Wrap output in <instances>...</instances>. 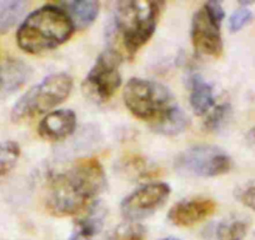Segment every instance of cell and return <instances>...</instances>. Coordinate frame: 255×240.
Segmentation results:
<instances>
[{"mask_svg":"<svg viewBox=\"0 0 255 240\" xmlns=\"http://www.w3.org/2000/svg\"><path fill=\"white\" fill-rule=\"evenodd\" d=\"M107 188V175L95 158H80L48 179L45 207L55 217H73L89 210Z\"/></svg>","mask_w":255,"mask_h":240,"instance_id":"obj_1","label":"cell"},{"mask_svg":"<svg viewBox=\"0 0 255 240\" xmlns=\"http://www.w3.org/2000/svg\"><path fill=\"white\" fill-rule=\"evenodd\" d=\"M69 14L56 5H44L31 11L16 30V44L28 54L53 50L69 40L74 33Z\"/></svg>","mask_w":255,"mask_h":240,"instance_id":"obj_2","label":"cell"},{"mask_svg":"<svg viewBox=\"0 0 255 240\" xmlns=\"http://www.w3.org/2000/svg\"><path fill=\"white\" fill-rule=\"evenodd\" d=\"M163 4L150 0H127L117 4L115 30L130 56L143 48L155 31Z\"/></svg>","mask_w":255,"mask_h":240,"instance_id":"obj_3","label":"cell"},{"mask_svg":"<svg viewBox=\"0 0 255 240\" xmlns=\"http://www.w3.org/2000/svg\"><path fill=\"white\" fill-rule=\"evenodd\" d=\"M128 110L138 119L154 125L176 107L169 88L158 82L131 78L123 90Z\"/></svg>","mask_w":255,"mask_h":240,"instance_id":"obj_4","label":"cell"},{"mask_svg":"<svg viewBox=\"0 0 255 240\" xmlns=\"http://www.w3.org/2000/svg\"><path fill=\"white\" fill-rule=\"evenodd\" d=\"M73 90V78L67 73H56L24 93L11 109V120L19 123L48 113L67 100Z\"/></svg>","mask_w":255,"mask_h":240,"instance_id":"obj_5","label":"cell"},{"mask_svg":"<svg viewBox=\"0 0 255 240\" xmlns=\"http://www.w3.org/2000/svg\"><path fill=\"white\" fill-rule=\"evenodd\" d=\"M122 55L114 49L103 51L83 83L84 93L97 103L109 102L122 85Z\"/></svg>","mask_w":255,"mask_h":240,"instance_id":"obj_6","label":"cell"},{"mask_svg":"<svg viewBox=\"0 0 255 240\" xmlns=\"http://www.w3.org/2000/svg\"><path fill=\"white\" fill-rule=\"evenodd\" d=\"M224 10L220 3L209 1L195 11L191 20V43L202 55L218 56L223 53V39L220 25Z\"/></svg>","mask_w":255,"mask_h":240,"instance_id":"obj_7","label":"cell"},{"mask_svg":"<svg viewBox=\"0 0 255 240\" xmlns=\"http://www.w3.org/2000/svg\"><path fill=\"white\" fill-rule=\"evenodd\" d=\"M232 158L213 145H197L186 149L175 159V169L186 176H212L227 174L232 169Z\"/></svg>","mask_w":255,"mask_h":240,"instance_id":"obj_8","label":"cell"},{"mask_svg":"<svg viewBox=\"0 0 255 240\" xmlns=\"http://www.w3.org/2000/svg\"><path fill=\"white\" fill-rule=\"evenodd\" d=\"M170 195V187L165 183L143 185L123 199L120 212L127 222H136L150 217L164 205Z\"/></svg>","mask_w":255,"mask_h":240,"instance_id":"obj_9","label":"cell"},{"mask_svg":"<svg viewBox=\"0 0 255 240\" xmlns=\"http://www.w3.org/2000/svg\"><path fill=\"white\" fill-rule=\"evenodd\" d=\"M217 210V203L209 198H191L174 204L168 213V219L176 227H193L203 222Z\"/></svg>","mask_w":255,"mask_h":240,"instance_id":"obj_10","label":"cell"},{"mask_svg":"<svg viewBox=\"0 0 255 240\" xmlns=\"http://www.w3.org/2000/svg\"><path fill=\"white\" fill-rule=\"evenodd\" d=\"M77 128V115L70 109H58L48 113L38 125L40 138L59 141L72 135Z\"/></svg>","mask_w":255,"mask_h":240,"instance_id":"obj_11","label":"cell"},{"mask_svg":"<svg viewBox=\"0 0 255 240\" xmlns=\"http://www.w3.org/2000/svg\"><path fill=\"white\" fill-rule=\"evenodd\" d=\"M31 73V68L20 59H3L0 64V94H11L20 89L30 79Z\"/></svg>","mask_w":255,"mask_h":240,"instance_id":"obj_12","label":"cell"},{"mask_svg":"<svg viewBox=\"0 0 255 240\" xmlns=\"http://www.w3.org/2000/svg\"><path fill=\"white\" fill-rule=\"evenodd\" d=\"M105 213L98 205H93L89 210L83 213V217L75 220V227L68 240H93L99 234L104 225Z\"/></svg>","mask_w":255,"mask_h":240,"instance_id":"obj_13","label":"cell"},{"mask_svg":"<svg viewBox=\"0 0 255 240\" xmlns=\"http://www.w3.org/2000/svg\"><path fill=\"white\" fill-rule=\"evenodd\" d=\"M190 100L191 109L197 115H205L215 104L214 89L200 75H194L190 79Z\"/></svg>","mask_w":255,"mask_h":240,"instance_id":"obj_14","label":"cell"},{"mask_svg":"<svg viewBox=\"0 0 255 240\" xmlns=\"http://www.w3.org/2000/svg\"><path fill=\"white\" fill-rule=\"evenodd\" d=\"M64 10L69 14L75 28H89L99 14V3L94 0L84 1H68L64 3Z\"/></svg>","mask_w":255,"mask_h":240,"instance_id":"obj_15","label":"cell"},{"mask_svg":"<svg viewBox=\"0 0 255 240\" xmlns=\"http://www.w3.org/2000/svg\"><path fill=\"white\" fill-rule=\"evenodd\" d=\"M189 125V119L185 115V113L176 105L171 112H169L160 121L151 125L155 133L163 134V135L173 136L183 133Z\"/></svg>","mask_w":255,"mask_h":240,"instance_id":"obj_16","label":"cell"},{"mask_svg":"<svg viewBox=\"0 0 255 240\" xmlns=\"http://www.w3.org/2000/svg\"><path fill=\"white\" fill-rule=\"evenodd\" d=\"M26 1H3L0 3V34H5L18 23L25 13Z\"/></svg>","mask_w":255,"mask_h":240,"instance_id":"obj_17","label":"cell"},{"mask_svg":"<svg viewBox=\"0 0 255 240\" xmlns=\"http://www.w3.org/2000/svg\"><path fill=\"white\" fill-rule=\"evenodd\" d=\"M20 145L16 141H0V180L13 171L20 158Z\"/></svg>","mask_w":255,"mask_h":240,"instance_id":"obj_18","label":"cell"},{"mask_svg":"<svg viewBox=\"0 0 255 240\" xmlns=\"http://www.w3.org/2000/svg\"><path fill=\"white\" fill-rule=\"evenodd\" d=\"M146 229L144 225L136 222H127L115 227L109 233L108 240H144Z\"/></svg>","mask_w":255,"mask_h":240,"instance_id":"obj_19","label":"cell"},{"mask_svg":"<svg viewBox=\"0 0 255 240\" xmlns=\"http://www.w3.org/2000/svg\"><path fill=\"white\" fill-rule=\"evenodd\" d=\"M247 232L248 224L244 220L230 219L218 225L217 238L218 240H243Z\"/></svg>","mask_w":255,"mask_h":240,"instance_id":"obj_20","label":"cell"},{"mask_svg":"<svg viewBox=\"0 0 255 240\" xmlns=\"http://www.w3.org/2000/svg\"><path fill=\"white\" fill-rule=\"evenodd\" d=\"M119 169L128 178H143L151 171L148 163L139 156H128L122 159Z\"/></svg>","mask_w":255,"mask_h":240,"instance_id":"obj_21","label":"cell"},{"mask_svg":"<svg viewBox=\"0 0 255 240\" xmlns=\"http://www.w3.org/2000/svg\"><path fill=\"white\" fill-rule=\"evenodd\" d=\"M230 105L227 103L217 105L208 113L207 119L204 120V129L207 131H218L230 117Z\"/></svg>","mask_w":255,"mask_h":240,"instance_id":"obj_22","label":"cell"},{"mask_svg":"<svg viewBox=\"0 0 255 240\" xmlns=\"http://www.w3.org/2000/svg\"><path fill=\"white\" fill-rule=\"evenodd\" d=\"M253 18L252 10L249 8H243L237 9L234 13L232 14L229 19V28L232 31H239L240 29L244 28Z\"/></svg>","mask_w":255,"mask_h":240,"instance_id":"obj_23","label":"cell"},{"mask_svg":"<svg viewBox=\"0 0 255 240\" xmlns=\"http://www.w3.org/2000/svg\"><path fill=\"white\" fill-rule=\"evenodd\" d=\"M237 198L243 205L255 212V180L242 185L237 190Z\"/></svg>","mask_w":255,"mask_h":240,"instance_id":"obj_24","label":"cell"},{"mask_svg":"<svg viewBox=\"0 0 255 240\" xmlns=\"http://www.w3.org/2000/svg\"><path fill=\"white\" fill-rule=\"evenodd\" d=\"M248 138H249V140L252 141L253 144H255V126L254 128H252V130L249 131V135H248Z\"/></svg>","mask_w":255,"mask_h":240,"instance_id":"obj_25","label":"cell"},{"mask_svg":"<svg viewBox=\"0 0 255 240\" xmlns=\"http://www.w3.org/2000/svg\"><path fill=\"white\" fill-rule=\"evenodd\" d=\"M161 240H179V239H175V238H165V239H161Z\"/></svg>","mask_w":255,"mask_h":240,"instance_id":"obj_26","label":"cell"},{"mask_svg":"<svg viewBox=\"0 0 255 240\" xmlns=\"http://www.w3.org/2000/svg\"><path fill=\"white\" fill-rule=\"evenodd\" d=\"M1 60H3V59H1V58H0V64H1Z\"/></svg>","mask_w":255,"mask_h":240,"instance_id":"obj_27","label":"cell"}]
</instances>
